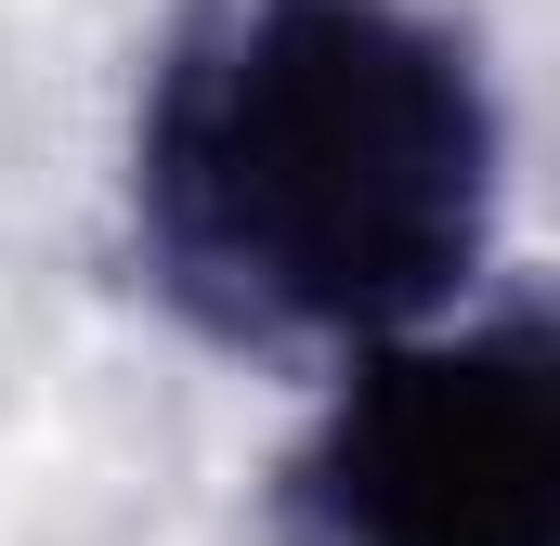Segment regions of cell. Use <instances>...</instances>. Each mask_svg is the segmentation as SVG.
I'll return each mask as SVG.
<instances>
[{
	"label": "cell",
	"mask_w": 560,
	"mask_h": 546,
	"mask_svg": "<svg viewBox=\"0 0 560 546\" xmlns=\"http://www.w3.org/2000/svg\"><path fill=\"white\" fill-rule=\"evenodd\" d=\"M287 546H560V325H405L287 455Z\"/></svg>",
	"instance_id": "2"
},
{
	"label": "cell",
	"mask_w": 560,
	"mask_h": 546,
	"mask_svg": "<svg viewBox=\"0 0 560 546\" xmlns=\"http://www.w3.org/2000/svg\"><path fill=\"white\" fill-rule=\"evenodd\" d=\"M495 92L418 0H196L143 105L156 286L235 352H365L495 248Z\"/></svg>",
	"instance_id": "1"
}]
</instances>
